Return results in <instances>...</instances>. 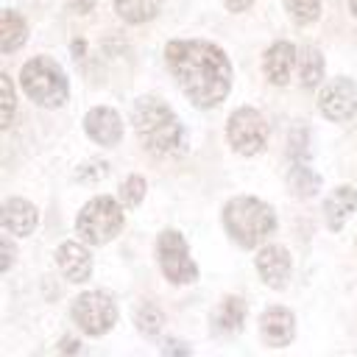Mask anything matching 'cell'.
<instances>
[{
    "mask_svg": "<svg viewBox=\"0 0 357 357\" xmlns=\"http://www.w3.org/2000/svg\"><path fill=\"white\" fill-rule=\"evenodd\" d=\"M165 61L192 106L212 109L226 100L231 89V64L215 42L170 39L165 47Z\"/></svg>",
    "mask_w": 357,
    "mask_h": 357,
    "instance_id": "6da1fadb",
    "label": "cell"
},
{
    "mask_svg": "<svg viewBox=\"0 0 357 357\" xmlns=\"http://www.w3.org/2000/svg\"><path fill=\"white\" fill-rule=\"evenodd\" d=\"M134 131L153 156H178L184 151V126L162 98H139L131 109Z\"/></svg>",
    "mask_w": 357,
    "mask_h": 357,
    "instance_id": "7a4b0ae2",
    "label": "cell"
},
{
    "mask_svg": "<svg viewBox=\"0 0 357 357\" xmlns=\"http://www.w3.org/2000/svg\"><path fill=\"white\" fill-rule=\"evenodd\" d=\"M223 226L240 248H257L276 231V212L254 195H237L223 206Z\"/></svg>",
    "mask_w": 357,
    "mask_h": 357,
    "instance_id": "3957f363",
    "label": "cell"
},
{
    "mask_svg": "<svg viewBox=\"0 0 357 357\" xmlns=\"http://www.w3.org/2000/svg\"><path fill=\"white\" fill-rule=\"evenodd\" d=\"M20 84H22V92L36 106H45V109H59L70 95V81L64 70L47 56L28 59L20 70Z\"/></svg>",
    "mask_w": 357,
    "mask_h": 357,
    "instance_id": "277c9868",
    "label": "cell"
},
{
    "mask_svg": "<svg viewBox=\"0 0 357 357\" xmlns=\"http://www.w3.org/2000/svg\"><path fill=\"white\" fill-rule=\"evenodd\" d=\"M123 206L112 195H95L81 206L75 218V231L89 245H103L123 231Z\"/></svg>",
    "mask_w": 357,
    "mask_h": 357,
    "instance_id": "5b68a950",
    "label": "cell"
},
{
    "mask_svg": "<svg viewBox=\"0 0 357 357\" xmlns=\"http://www.w3.org/2000/svg\"><path fill=\"white\" fill-rule=\"evenodd\" d=\"M226 137L234 153L240 156H254L257 151L265 148L268 142V120L262 117L259 109L254 106H240L229 114L226 123Z\"/></svg>",
    "mask_w": 357,
    "mask_h": 357,
    "instance_id": "8992f818",
    "label": "cell"
},
{
    "mask_svg": "<svg viewBox=\"0 0 357 357\" xmlns=\"http://www.w3.org/2000/svg\"><path fill=\"white\" fill-rule=\"evenodd\" d=\"M73 321L78 324L81 332L100 337L117 324V304L109 293L86 290L73 301Z\"/></svg>",
    "mask_w": 357,
    "mask_h": 357,
    "instance_id": "52a82bcc",
    "label": "cell"
},
{
    "mask_svg": "<svg viewBox=\"0 0 357 357\" xmlns=\"http://www.w3.org/2000/svg\"><path fill=\"white\" fill-rule=\"evenodd\" d=\"M156 259L170 284H190L198 279V265L190 257L187 240L178 231H162L156 240Z\"/></svg>",
    "mask_w": 357,
    "mask_h": 357,
    "instance_id": "ba28073f",
    "label": "cell"
},
{
    "mask_svg": "<svg viewBox=\"0 0 357 357\" xmlns=\"http://www.w3.org/2000/svg\"><path fill=\"white\" fill-rule=\"evenodd\" d=\"M318 109L326 120L332 123H346L357 112V86L351 78H332L321 95H318Z\"/></svg>",
    "mask_w": 357,
    "mask_h": 357,
    "instance_id": "9c48e42d",
    "label": "cell"
},
{
    "mask_svg": "<svg viewBox=\"0 0 357 357\" xmlns=\"http://www.w3.org/2000/svg\"><path fill=\"white\" fill-rule=\"evenodd\" d=\"M254 265H257L259 279H262L271 290H284L287 282H290V276H293L290 251H287L284 245H276V243L262 245L259 254H257V259H254Z\"/></svg>",
    "mask_w": 357,
    "mask_h": 357,
    "instance_id": "30bf717a",
    "label": "cell"
},
{
    "mask_svg": "<svg viewBox=\"0 0 357 357\" xmlns=\"http://www.w3.org/2000/svg\"><path fill=\"white\" fill-rule=\"evenodd\" d=\"M259 332H262V340H265L268 346L282 349V346H287V343L296 337V315H293L287 307L273 304V307H268V310L262 312V318H259Z\"/></svg>",
    "mask_w": 357,
    "mask_h": 357,
    "instance_id": "8fae6325",
    "label": "cell"
},
{
    "mask_svg": "<svg viewBox=\"0 0 357 357\" xmlns=\"http://www.w3.org/2000/svg\"><path fill=\"white\" fill-rule=\"evenodd\" d=\"M84 128H86V134H89L98 145H103V148L117 145L120 137H123V120H120V114H117L114 109H109V106H95V109H89L86 117H84Z\"/></svg>",
    "mask_w": 357,
    "mask_h": 357,
    "instance_id": "7c38bea8",
    "label": "cell"
},
{
    "mask_svg": "<svg viewBox=\"0 0 357 357\" xmlns=\"http://www.w3.org/2000/svg\"><path fill=\"white\" fill-rule=\"evenodd\" d=\"M293 67H296V45L287 42V39H276L262 53V73L276 86H284L290 81V70Z\"/></svg>",
    "mask_w": 357,
    "mask_h": 357,
    "instance_id": "4fadbf2b",
    "label": "cell"
},
{
    "mask_svg": "<svg viewBox=\"0 0 357 357\" xmlns=\"http://www.w3.org/2000/svg\"><path fill=\"white\" fill-rule=\"evenodd\" d=\"M56 262L70 282H86L92 276V254L78 240H64L56 248Z\"/></svg>",
    "mask_w": 357,
    "mask_h": 357,
    "instance_id": "5bb4252c",
    "label": "cell"
},
{
    "mask_svg": "<svg viewBox=\"0 0 357 357\" xmlns=\"http://www.w3.org/2000/svg\"><path fill=\"white\" fill-rule=\"evenodd\" d=\"M357 209V190L354 187H337L326 195L324 201V218H326V226L332 231H340L343 223L354 215Z\"/></svg>",
    "mask_w": 357,
    "mask_h": 357,
    "instance_id": "9a60e30c",
    "label": "cell"
},
{
    "mask_svg": "<svg viewBox=\"0 0 357 357\" xmlns=\"http://www.w3.org/2000/svg\"><path fill=\"white\" fill-rule=\"evenodd\" d=\"M36 220H39V212L31 201L25 198H8L3 204V226L6 231L17 234V237H25L36 229Z\"/></svg>",
    "mask_w": 357,
    "mask_h": 357,
    "instance_id": "2e32d148",
    "label": "cell"
},
{
    "mask_svg": "<svg viewBox=\"0 0 357 357\" xmlns=\"http://www.w3.org/2000/svg\"><path fill=\"white\" fill-rule=\"evenodd\" d=\"M245 324V301L237 296L223 298L212 312V332L215 335H237Z\"/></svg>",
    "mask_w": 357,
    "mask_h": 357,
    "instance_id": "e0dca14e",
    "label": "cell"
},
{
    "mask_svg": "<svg viewBox=\"0 0 357 357\" xmlns=\"http://www.w3.org/2000/svg\"><path fill=\"white\" fill-rule=\"evenodd\" d=\"M25 39H28V22L17 11L6 8L0 14V42H3L0 47H3V53H14L20 45H25Z\"/></svg>",
    "mask_w": 357,
    "mask_h": 357,
    "instance_id": "ac0fdd59",
    "label": "cell"
},
{
    "mask_svg": "<svg viewBox=\"0 0 357 357\" xmlns=\"http://www.w3.org/2000/svg\"><path fill=\"white\" fill-rule=\"evenodd\" d=\"M298 78H301V86L304 89H315L324 78V56L318 47L307 45L301 50V61H298Z\"/></svg>",
    "mask_w": 357,
    "mask_h": 357,
    "instance_id": "d6986e66",
    "label": "cell"
},
{
    "mask_svg": "<svg viewBox=\"0 0 357 357\" xmlns=\"http://www.w3.org/2000/svg\"><path fill=\"white\" fill-rule=\"evenodd\" d=\"M114 11L126 22L142 25V22H148L159 14V0H114Z\"/></svg>",
    "mask_w": 357,
    "mask_h": 357,
    "instance_id": "ffe728a7",
    "label": "cell"
},
{
    "mask_svg": "<svg viewBox=\"0 0 357 357\" xmlns=\"http://www.w3.org/2000/svg\"><path fill=\"white\" fill-rule=\"evenodd\" d=\"M287 187L298 195V198H312L318 190H321V176L315 170H310L307 165H293L290 167V176H287Z\"/></svg>",
    "mask_w": 357,
    "mask_h": 357,
    "instance_id": "44dd1931",
    "label": "cell"
},
{
    "mask_svg": "<svg viewBox=\"0 0 357 357\" xmlns=\"http://www.w3.org/2000/svg\"><path fill=\"white\" fill-rule=\"evenodd\" d=\"M134 324H137V329H139L145 337H156V335L165 329V315H162V310H159L156 304L145 301V304H139V310H137V315H134Z\"/></svg>",
    "mask_w": 357,
    "mask_h": 357,
    "instance_id": "7402d4cb",
    "label": "cell"
},
{
    "mask_svg": "<svg viewBox=\"0 0 357 357\" xmlns=\"http://www.w3.org/2000/svg\"><path fill=\"white\" fill-rule=\"evenodd\" d=\"M284 8L298 25H310L321 17V0H284Z\"/></svg>",
    "mask_w": 357,
    "mask_h": 357,
    "instance_id": "603a6c76",
    "label": "cell"
},
{
    "mask_svg": "<svg viewBox=\"0 0 357 357\" xmlns=\"http://www.w3.org/2000/svg\"><path fill=\"white\" fill-rule=\"evenodd\" d=\"M145 190H148L145 178L134 173V176H128V178L123 181V187H120V198H123V204H126V206H137V204H142Z\"/></svg>",
    "mask_w": 357,
    "mask_h": 357,
    "instance_id": "cb8c5ba5",
    "label": "cell"
},
{
    "mask_svg": "<svg viewBox=\"0 0 357 357\" xmlns=\"http://www.w3.org/2000/svg\"><path fill=\"white\" fill-rule=\"evenodd\" d=\"M0 86H3V120H0V126L6 131L11 126V117H14V86H11V78L3 75L0 78Z\"/></svg>",
    "mask_w": 357,
    "mask_h": 357,
    "instance_id": "d4e9b609",
    "label": "cell"
},
{
    "mask_svg": "<svg viewBox=\"0 0 357 357\" xmlns=\"http://www.w3.org/2000/svg\"><path fill=\"white\" fill-rule=\"evenodd\" d=\"M106 170H109V167H106V165H103V162H92V165H84V167H81V170H78V178H81V176H86V173H89V178H86V181H100V178H103V173H106Z\"/></svg>",
    "mask_w": 357,
    "mask_h": 357,
    "instance_id": "484cf974",
    "label": "cell"
},
{
    "mask_svg": "<svg viewBox=\"0 0 357 357\" xmlns=\"http://www.w3.org/2000/svg\"><path fill=\"white\" fill-rule=\"evenodd\" d=\"M0 248H3V271H8V268H11V262H14V245H11L8 240H3V243H0Z\"/></svg>",
    "mask_w": 357,
    "mask_h": 357,
    "instance_id": "4316f807",
    "label": "cell"
},
{
    "mask_svg": "<svg viewBox=\"0 0 357 357\" xmlns=\"http://www.w3.org/2000/svg\"><path fill=\"white\" fill-rule=\"evenodd\" d=\"M251 3H254V0H223V6H226L229 11H234V14H240V11H245V8H251Z\"/></svg>",
    "mask_w": 357,
    "mask_h": 357,
    "instance_id": "83f0119b",
    "label": "cell"
},
{
    "mask_svg": "<svg viewBox=\"0 0 357 357\" xmlns=\"http://www.w3.org/2000/svg\"><path fill=\"white\" fill-rule=\"evenodd\" d=\"M70 6H73L75 11H81V14H86V11L95 6V0H70Z\"/></svg>",
    "mask_w": 357,
    "mask_h": 357,
    "instance_id": "f1b7e54d",
    "label": "cell"
},
{
    "mask_svg": "<svg viewBox=\"0 0 357 357\" xmlns=\"http://www.w3.org/2000/svg\"><path fill=\"white\" fill-rule=\"evenodd\" d=\"M81 346L75 340H61V351H78Z\"/></svg>",
    "mask_w": 357,
    "mask_h": 357,
    "instance_id": "f546056e",
    "label": "cell"
},
{
    "mask_svg": "<svg viewBox=\"0 0 357 357\" xmlns=\"http://www.w3.org/2000/svg\"><path fill=\"white\" fill-rule=\"evenodd\" d=\"M165 351H167V354H170V351H184V354H187L190 349H187V346H181V343H167V346H165Z\"/></svg>",
    "mask_w": 357,
    "mask_h": 357,
    "instance_id": "4dcf8cb0",
    "label": "cell"
},
{
    "mask_svg": "<svg viewBox=\"0 0 357 357\" xmlns=\"http://www.w3.org/2000/svg\"><path fill=\"white\" fill-rule=\"evenodd\" d=\"M349 11L357 17V0H349Z\"/></svg>",
    "mask_w": 357,
    "mask_h": 357,
    "instance_id": "1f68e13d",
    "label": "cell"
}]
</instances>
